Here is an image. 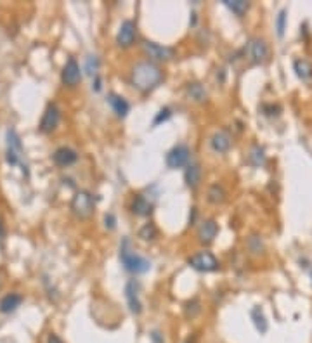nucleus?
Masks as SVG:
<instances>
[{
    "mask_svg": "<svg viewBox=\"0 0 312 343\" xmlns=\"http://www.w3.org/2000/svg\"><path fill=\"white\" fill-rule=\"evenodd\" d=\"M189 156H191V151H189V147L185 146V144H179V146L172 147L170 151H168L165 162H167V167L168 168H182V167H188L189 165Z\"/></svg>",
    "mask_w": 312,
    "mask_h": 343,
    "instance_id": "5",
    "label": "nucleus"
},
{
    "mask_svg": "<svg viewBox=\"0 0 312 343\" xmlns=\"http://www.w3.org/2000/svg\"><path fill=\"white\" fill-rule=\"evenodd\" d=\"M188 264L195 270H198V272H213V270H219V260L208 252H201L193 255L188 260Z\"/></svg>",
    "mask_w": 312,
    "mask_h": 343,
    "instance_id": "4",
    "label": "nucleus"
},
{
    "mask_svg": "<svg viewBox=\"0 0 312 343\" xmlns=\"http://www.w3.org/2000/svg\"><path fill=\"white\" fill-rule=\"evenodd\" d=\"M98 70H99V59L96 56H88L87 63H85V71L87 75L90 76H98Z\"/></svg>",
    "mask_w": 312,
    "mask_h": 343,
    "instance_id": "29",
    "label": "nucleus"
},
{
    "mask_svg": "<svg viewBox=\"0 0 312 343\" xmlns=\"http://www.w3.org/2000/svg\"><path fill=\"white\" fill-rule=\"evenodd\" d=\"M212 149L215 152H227L231 149V144H233V139H231L229 132H226V130H217L213 135H212Z\"/></svg>",
    "mask_w": 312,
    "mask_h": 343,
    "instance_id": "14",
    "label": "nucleus"
},
{
    "mask_svg": "<svg viewBox=\"0 0 312 343\" xmlns=\"http://www.w3.org/2000/svg\"><path fill=\"white\" fill-rule=\"evenodd\" d=\"M108 104L113 108V111H115L120 118H125L130 111V104L127 103V99L118 94H109L108 96Z\"/></svg>",
    "mask_w": 312,
    "mask_h": 343,
    "instance_id": "17",
    "label": "nucleus"
},
{
    "mask_svg": "<svg viewBox=\"0 0 312 343\" xmlns=\"http://www.w3.org/2000/svg\"><path fill=\"white\" fill-rule=\"evenodd\" d=\"M4 238H6V227H4L2 220H0V244L4 243Z\"/></svg>",
    "mask_w": 312,
    "mask_h": 343,
    "instance_id": "35",
    "label": "nucleus"
},
{
    "mask_svg": "<svg viewBox=\"0 0 312 343\" xmlns=\"http://www.w3.org/2000/svg\"><path fill=\"white\" fill-rule=\"evenodd\" d=\"M120 260L121 264H123L125 270H129V272L132 274H144L151 269V262L147 260V258L134 253L132 250L129 248L127 239L123 241V244H121L120 248Z\"/></svg>",
    "mask_w": 312,
    "mask_h": 343,
    "instance_id": "2",
    "label": "nucleus"
},
{
    "mask_svg": "<svg viewBox=\"0 0 312 343\" xmlns=\"http://www.w3.org/2000/svg\"><path fill=\"white\" fill-rule=\"evenodd\" d=\"M293 70L300 80H310L312 78V65L307 59H297L293 63Z\"/></svg>",
    "mask_w": 312,
    "mask_h": 343,
    "instance_id": "21",
    "label": "nucleus"
},
{
    "mask_svg": "<svg viewBox=\"0 0 312 343\" xmlns=\"http://www.w3.org/2000/svg\"><path fill=\"white\" fill-rule=\"evenodd\" d=\"M184 180L191 189H196L201 182V167L198 163H189L184 172Z\"/></svg>",
    "mask_w": 312,
    "mask_h": 343,
    "instance_id": "18",
    "label": "nucleus"
},
{
    "mask_svg": "<svg viewBox=\"0 0 312 343\" xmlns=\"http://www.w3.org/2000/svg\"><path fill=\"white\" fill-rule=\"evenodd\" d=\"M286 19H288V16H286V9H281L279 14H277V18H276V32H277V37L279 38L285 35Z\"/></svg>",
    "mask_w": 312,
    "mask_h": 343,
    "instance_id": "28",
    "label": "nucleus"
},
{
    "mask_svg": "<svg viewBox=\"0 0 312 343\" xmlns=\"http://www.w3.org/2000/svg\"><path fill=\"white\" fill-rule=\"evenodd\" d=\"M250 317H252V321H254L257 331H259L260 334L267 333L269 324H267V319H265L262 308H260V307H254V308H252V312H250Z\"/></svg>",
    "mask_w": 312,
    "mask_h": 343,
    "instance_id": "20",
    "label": "nucleus"
},
{
    "mask_svg": "<svg viewBox=\"0 0 312 343\" xmlns=\"http://www.w3.org/2000/svg\"><path fill=\"white\" fill-rule=\"evenodd\" d=\"M125 298H127L130 312L136 316L141 314L142 303H141V300H139V285L136 279H130L127 285H125Z\"/></svg>",
    "mask_w": 312,
    "mask_h": 343,
    "instance_id": "9",
    "label": "nucleus"
},
{
    "mask_svg": "<svg viewBox=\"0 0 312 343\" xmlns=\"http://www.w3.org/2000/svg\"><path fill=\"white\" fill-rule=\"evenodd\" d=\"M21 303H23V295L9 293L0 300V312H2V314H11V312H14Z\"/></svg>",
    "mask_w": 312,
    "mask_h": 343,
    "instance_id": "19",
    "label": "nucleus"
},
{
    "mask_svg": "<svg viewBox=\"0 0 312 343\" xmlns=\"http://www.w3.org/2000/svg\"><path fill=\"white\" fill-rule=\"evenodd\" d=\"M224 6L229 7L236 16H243L244 12L248 11L250 4H248L246 0H224Z\"/></svg>",
    "mask_w": 312,
    "mask_h": 343,
    "instance_id": "25",
    "label": "nucleus"
},
{
    "mask_svg": "<svg viewBox=\"0 0 312 343\" xmlns=\"http://www.w3.org/2000/svg\"><path fill=\"white\" fill-rule=\"evenodd\" d=\"M265 151H264V147H260V146H254L250 149V154H248V162H250V165H254V167H264L265 165Z\"/></svg>",
    "mask_w": 312,
    "mask_h": 343,
    "instance_id": "23",
    "label": "nucleus"
},
{
    "mask_svg": "<svg viewBox=\"0 0 312 343\" xmlns=\"http://www.w3.org/2000/svg\"><path fill=\"white\" fill-rule=\"evenodd\" d=\"M200 312H201L200 300L193 298V300H189V302H185V305H184V314H185V317L193 319V317H196L198 314H200Z\"/></svg>",
    "mask_w": 312,
    "mask_h": 343,
    "instance_id": "26",
    "label": "nucleus"
},
{
    "mask_svg": "<svg viewBox=\"0 0 312 343\" xmlns=\"http://www.w3.org/2000/svg\"><path fill=\"white\" fill-rule=\"evenodd\" d=\"M45 343H63V340L57 336L56 333H50L49 336H47V341H45Z\"/></svg>",
    "mask_w": 312,
    "mask_h": 343,
    "instance_id": "34",
    "label": "nucleus"
},
{
    "mask_svg": "<svg viewBox=\"0 0 312 343\" xmlns=\"http://www.w3.org/2000/svg\"><path fill=\"white\" fill-rule=\"evenodd\" d=\"M248 248H250V252L254 253H260L264 250V244L262 241H260L259 236H252L250 239H248Z\"/></svg>",
    "mask_w": 312,
    "mask_h": 343,
    "instance_id": "30",
    "label": "nucleus"
},
{
    "mask_svg": "<svg viewBox=\"0 0 312 343\" xmlns=\"http://www.w3.org/2000/svg\"><path fill=\"white\" fill-rule=\"evenodd\" d=\"M52 160H54V163L59 165V167H70V165L77 163L78 154H77V151H73L71 147H59V149L54 151Z\"/></svg>",
    "mask_w": 312,
    "mask_h": 343,
    "instance_id": "13",
    "label": "nucleus"
},
{
    "mask_svg": "<svg viewBox=\"0 0 312 343\" xmlns=\"http://www.w3.org/2000/svg\"><path fill=\"white\" fill-rule=\"evenodd\" d=\"M208 201L212 203V205H221V203L226 201V191L222 185L219 184H213L210 185L208 189Z\"/></svg>",
    "mask_w": 312,
    "mask_h": 343,
    "instance_id": "24",
    "label": "nucleus"
},
{
    "mask_svg": "<svg viewBox=\"0 0 312 343\" xmlns=\"http://www.w3.org/2000/svg\"><path fill=\"white\" fill-rule=\"evenodd\" d=\"M59 109L56 104H49L47 109L44 111V116L40 120V132L50 134L52 130H56V127L59 123Z\"/></svg>",
    "mask_w": 312,
    "mask_h": 343,
    "instance_id": "10",
    "label": "nucleus"
},
{
    "mask_svg": "<svg viewBox=\"0 0 312 343\" xmlns=\"http://www.w3.org/2000/svg\"><path fill=\"white\" fill-rule=\"evenodd\" d=\"M94 206H96L94 198L87 191H78L73 196V200H71V210L80 219H87L94 211Z\"/></svg>",
    "mask_w": 312,
    "mask_h": 343,
    "instance_id": "3",
    "label": "nucleus"
},
{
    "mask_svg": "<svg viewBox=\"0 0 312 343\" xmlns=\"http://www.w3.org/2000/svg\"><path fill=\"white\" fill-rule=\"evenodd\" d=\"M217 232H219L217 222L215 220H205V222H201L200 229H198V239L201 243H212L215 236H217Z\"/></svg>",
    "mask_w": 312,
    "mask_h": 343,
    "instance_id": "15",
    "label": "nucleus"
},
{
    "mask_svg": "<svg viewBox=\"0 0 312 343\" xmlns=\"http://www.w3.org/2000/svg\"><path fill=\"white\" fill-rule=\"evenodd\" d=\"M104 224H106V227L109 231H113V229L116 227V217L113 213H106L104 215Z\"/></svg>",
    "mask_w": 312,
    "mask_h": 343,
    "instance_id": "32",
    "label": "nucleus"
},
{
    "mask_svg": "<svg viewBox=\"0 0 312 343\" xmlns=\"http://www.w3.org/2000/svg\"><path fill=\"white\" fill-rule=\"evenodd\" d=\"M156 236H158V229H156L153 224H146V226L139 231V238L144 241H153Z\"/></svg>",
    "mask_w": 312,
    "mask_h": 343,
    "instance_id": "27",
    "label": "nucleus"
},
{
    "mask_svg": "<svg viewBox=\"0 0 312 343\" xmlns=\"http://www.w3.org/2000/svg\"><path fill=\"white\" fill-rule=\"evenodd\" d=\"M188 96L191 97L193 101H196V103H203L206 99V90L201 83L193 82V83H188Z\"/></svg>",
    "mask_w": 312,
    "mask_h": 343,
    "instance_id": "22",
    "label": "nucleus"
},
{
    "mask_svg": "<svg viewBox=\"0 0 312 343\" xmlns=\"http://www.w3.org/2000/svg\"><path fill=\"white\" fill-rule=\"evenodd\" d=\"M142 50H144L147 57L154 59V61H170V59L175 56L172 47L154 44V42H144V44H142Z\"/></svg>",
    "mask_w": 312,
    "mask_h": 343,
    "instance_id": "6",
    "label": "nucleus"
},
{
    "mask_svg": "<svg viewBox=\"0 0 312 343\" xmlns=\"http://www.w3.org/2000/svg\"><path fill=\"white\" fill-rule=\"evenodd\" d=\"M149 338H151V341H153V343H165V340H163V334L160 331H153L149 334Z\"/></svg>",
    "mask_w": 312,
    "mask_h": 343,
    "instance_id": "33",
    "label": "nucleus"
},
{
    "mask_svg": "<svg viewBox=\"0 0 312 343\" xmlns=\"http://www.w3.org/2000/svg\"><path fill=\"white\" fill-rule=\"evenodd\" d=\"M163 71L158 65L151 61H141L134 65L130 71V82L141 92H151L162 83Z\"/></svg>",
    "mask_w": 312,
    "mask_h": 343,
    "instance_id": "1",
    "label": "nucleus"
},
{
    "mask_svg": "<svg viewBox=\"0 0 312 343\" xmlns=\"http://www.w3.org/2000/svg\"><path fill=\"white\" fill-rule=\"evenodd\" d=\"M130 210H132V213L137 215V217H147V215H151V211H153V205H151L142 194H137V196H134Z\"/></svg>",
    "mask_w": 312,
    "mask_h": 343,
    "instance_id": "16",
    "label": "nucleus"
},
{
    "mask_svg": "<svg viewBox=\"0 0 312 343\" xmlns=\"http://www.w3.org/2000/svg\"><path fill=\"white\" fill-rule=\"evenodd\" d=\"M61 80L65 85L68 87H73L77 85V83L82 80V71H80V65L77 61H75L73 57L70 59L68 63L63 68V73H61Z\"/></svg>",
    "mask_w": 312,
    "mask_h": 343,
    "instance_id": "11",
    "label": "nucleus"
},
{
    "mask_svg": "<svg viewBox=\"0 0 312 343\" xmlns=\"http://www.w3.org/2000/svg\"><path fill=\"white\" fill-rule=\"evenodd\" d=\"M136 35H137V29H136V23L134 21H123L120 24V29H118V35H116V44L120 47H130V45L136 42Z\"/></svg>",
    "mask_w": 312,
    "mask_h": 343,
    "instance_id": "8",
    "label": "nucleus"
},
{
    "mask_svg": "<svg viewBox=\"0 0 312 343\" xmlns=\"http://www.w3.org/2000/svg\"><path fill=\"white\" fill-rule=\"evenodd\" d=\"M170 108H163L162 111H160L158 114H156V118H154V121H153V125H160L162 121H165V120H168L170 118Z\"/></svg>",
    "mask_w": 312,
    "mask_h": 343,
    "instance_id": "31",
    "label": "nucleus"
},
{
    "mask_svg": "<svg viewBox=\"0 0 312 343\" xmlns=\"http://www.w3.org/2000/svg\"><path fill=\"white\" fill-rule=\"evenodd\" d=\"M195 340H196V338H195V336H193V338H191V336H189V338H188V341H185V343H195Z\"/></svg>",
    "mask_w": 312,
    "mask_h": 343,
    "instance_id": "37",
    "label": "nucleus"
},
{
    "mask_svg": "<svg viewBox=\"0 0 312 343\" xmlns=\"http://www.w3.org/2000/svg\"><path fill=\"white\" fill-rule=\"evenodd\" d=\"M248 52H250V57L255 65H262L269 56V47L262 38H254V40L248 44Z\"/></svg>",
    "mask_w": 312,
    "mask_h": 343,
    "instance_id": "12",
    "label": "nucleus"
},
{
    "mask_svg": "<svg viewBox=\"0 0 312 343\" xmlns=\"http://www.w3.org/2000/svg\"><path fill=\"white\" fill-rule=\"evenodd\" d=\"M92 88H94L96 92L101 90V78L99 76H96V82H94V85H92Z\"/></svg>",
    "mask_w": 312,
    "mask_h": 343,
    "instance_id": "36",
    "label": "nucleus"
},
{
    "mask_svg": "<svg viewBox=\"0 0 312 343\" xmlns=\"http://www.w3.org/2000/svg\"><path fill=\"white\" fill-rule=\"evenodd\" d=\"M23 154V144L21 139L18 137L16 130H7V163L9 165H18Z\"/></svg>",
    "mask_w": 312,
    "mask_h": 343,
    "instance_id": "7",
    "label": "nucleus"
}]
</instances>
